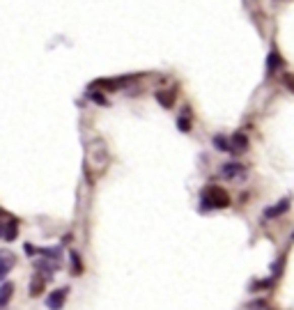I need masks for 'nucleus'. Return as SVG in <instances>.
I'll use <instances>...</instances> for the list:
<instances>
[{
    "label": "nucleus",
    "instance_id": "1",
    "mask_svg": "<svg viewBox=\"0 0 294 310\" xmlns=\"http://www.w3.org/2000/svg\"><path fill=\"white\" fill-rule=\"evenodd\" d=\"M200 209H225V207L230 205V198L228 193H225L223 189H219V186H207V189L200 193Z\"/></svg>",
    "mask_w": 294,
    "mask_h": 310
},
{
    "label": "nucleus",
    "instance_id": "2",
    "mask_svg": "<svg viewBox=\"0 0 294 310\" xmlns=\"http://www.w3.org/2000/svg\"><path fill=\"white\" fill-rule=\"evenodd\" d=\"M67 294H69L67 287H60V290L51 292V294L46 296V308L49 310H60L62 305H65V301H67Z\"/></svg>",
    "mask_w": 294,
    "mask_h": 310
},
{
    "label": "nucleus",
    "instance_id": "3",
    "mask_svg": "<svg viewBox=\"0 0 294 310\" xmlns=\"http://www.w3.org/2000/svg\"><path fill=\"white\" fill-rule=\"evenodd\" d=\"M16 264V255L10 250H0V280H5V276L14 269Z\"/></svg>",
    "mask_w": 294,
    "mask_h": 310
},
{
    "label": "nucleus",
    "instance_id": "4",
    "mask_svg": "<svg viewBox=\"0 0 294 310\" xmlns=\"http://www.w3.org/2000/svg\"><path fill=\"white\" fill-rule=\"evenodd\" d=\"M246 172V165L237 163V161H230V163H223L221 165V177L225 180H234V177H239Z\"/></svg>",
    "mask_w": 294,
    "mask_h": 310
},
{
    "label": "nucleus",
    "instance_id": "5",
    "mask_svg": "<svg viewBox=\"0 0 294 310\" xmlns=\"http://www.w3.org/2000/svg\"><path fill=\"white\" fill-rule=\"evenodd\" d=\"M246 150H248V138H246V134L237 131V134L232 136V140H230V152L241 154V152H246Z\"/></svg>",
    "mask_w": 294,
    "mask_h": 310
},
{
    "label": "nucleus",
    "instance_id": "6",
    "mask_svg": "<svg viewBox=\"0 0 294 310\" xmlns=\"http://www.w3.org/2000/svg\"><path fill=\"white\" fill-rule=\"evenodd\" d=\"M287 209H289V198H283L278 205L267 207V209H264V218H278V216H283Z\"/></svg>",
    "mask_w": 294,
    "mask_h": 310
},
{
    "label": "nucleus",
    "instance_id": "7",
    "mask_svg": "<svg viewBox=\"0 0 294 310\" xmlns=\"http://www.w3.org/2000/svg\"><path fill=\"white\" fill-rule=\"evenodd\" d=\"M16 235H19V223H16V220L12 218L10 223H7L5 228H3V239H5V241H14Z\"/></svg>",
    "mask_w": 294,
    "mask_h": 310
},
{
    "label": "nucleus",
    "instance_id": "8",
    "mask_svg": "<svg viewBox=\"0 0 294 310\" xmlns=\"http://www.w3.org/2000/svg\"><path fill=\"white\" fill-rule=\"evenodd\" d=\"M12 292H14V285H12V283H5V285L0 287V310H3L7 303H10Z\"/></svg>",
    "mask_w": 294,
    "mask_h": 310
},
{
    "label": "nucleus",
    "instance_id": "9",
    "mask_svg": "<svg viewBox=\"0 0 294 310\" xmlns=\"http://www.w3.org/2000/svg\"><path fill=\"white\" fill-rule=\"evenodd\" d=\"M214 150H219V152H230V143H228V138L225 136H214Z\"/></svg>",
    "mask_w": 294,
    "mask_h": 310
},
{
    "label": "nucleus",
    "instance_id": "10",
    "mask_svg": "<svg viewBox=\"0 0 294 310\" xmlns=\"http://www.w3.org/2000/svg\"><path fill=\"white\" fill-rule=\"evenodd\" d=\"M278 65H280L278 51H271V53H269V60H267V71H269V74H274V67H278Z\"/></svg>",
    "mask_w": 294,
    "mask_h": 310
},
{
    "label": "nucleus",
    "instance_id": "11",
    "mask_svg": "<svg viewBox=\"0 0 294 310\" xmlns=\"http://www.w3.org/2000/svg\"><path fill=\"white\" fill-rule=\"evenodd\" d=\"M156 99H159V104L163 106V108H170V106H173V99H175V92H168V95L156 92Z\"/></svg>",
    "mask_w": 294,
    "mask_h": 310
},
{
    "label": "nucleus",
    "instance_id": "12",
    "mask_svg": "<svg viewBox=\"0 0 294 310\" xmlns=\"http://www.w3.org/2000/svg\"><path fill=\"white\" fill-rule=\"evenodd\" d=\"M46 280H49V278H46V276H41V274H37V276H35V280H32V287H30L32 294H35V296L39 294V292H41V285H44Z\"/></svg>",
    "mask_w": 294,
    "mask_h": 310
},
{
    "label": "nucleus",
    "instance_id": "13",
    "mask_svg": "<svg viewBox=\"0 0 294 310\" xmlns=\"http://www.w3.org/2000/svg\"><path fill=\"white\" fill-rule=\"evenodd\" d=\"M71 271H74V274H80V271H83V267H80V257H78V253H71Z\"/></svg>",
    "mask_w": 294,
    "mask_h": 310
},
{
    "label": "nucleus",
    "instance_id": "14",
    "mask_svg": "<svg viewBox=\"0 0 294 310\" xmlns=\"http://www.w3.org/2000/svg\"><path fill=\"white\" fill-rule=\"evenodd\" d=\"M177 126H180V131H184V134H186V131H191V122L184 120V117H182V120L177 122Z\"/></svg>",
    "mask_w": 294,
    "mask_h": 310
},
{
    "label": "nucleus",
    "instance_id": "15",
    "mask_svg": "<svg viewBox=\"0 0 294 310\" xmlns=\"http://www.w3.org/2000/svg\"><path fill=\"white\" fill-rule=\"evenodd\" d=\"M90 97L97 101V104H106V99H104V97H101V95H95V92H90Z\"/></svg>",
    "mask_w": 294,
    "mask_h": 310
},
{
    "label": "nucleus",
    "instance_id": "16",
    "mask_svg": "<svg viewBox=\"0 0 294 310\" xmlns=\"http://www.w3.org/2000/svg\"><path fill=\"white\" fill-rule=\"evenodd\" d=\"M285 85H287V87H289V90H292V92H294V80H292V78H289V76H287V78H285Z\"/></svg>",
    "mask_w": 294,
    "mask_h": 310
},
{
    "label": "nucleus",
    "instance_id": "17",
    "mask_svg": "<svg viewBox=\"0 0 294 310\" xmlns=\"http://www.w3.org/2000/svg\"><path fill=\"white\" fill-rule=\"evenodd\" d=\"M292 239H294V235H292Z\"/></svg>",
    "mask_w": 294,
    "mask_h": 310
}]
</instances>
